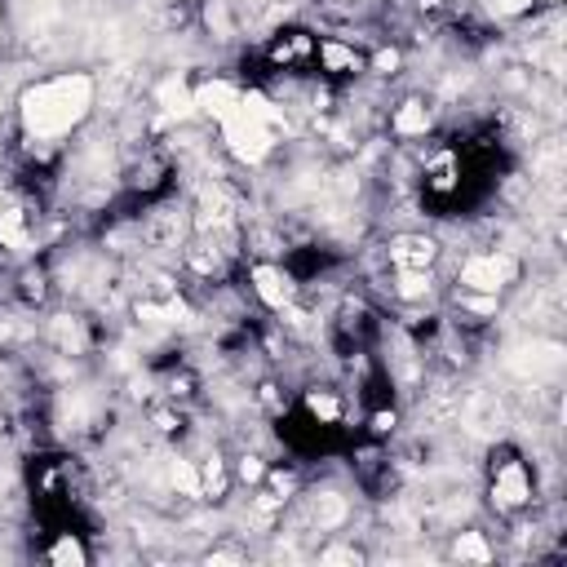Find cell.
I'll return each instance as SVG.
<instances>
[{"label":"cell","mask_w":567,"mask_h":567,"mask_svg":"<svg viewBox=\"0 0 567 567\" xmlns=\"http://www.w3.org/2000/svg\"><path fill=\"white\" fill-rule=\"evenodd\" d=\"M399 297H408V302H417V297H426L430 293V271H399Z\"/></svg>","instance_id":"obj_13"},{"label":"cell","mask_w":567,"mask_h":567,"mask_svg":"<svg viewBox=\"0 0 567 567\" xmlns=\"http://www.w3.org/2000/svg\"><path fill=\"white\" fill-rule=\"evenodd\" d=\"M196 112H204V115H213L218 124L227 120V115H235L239 112V89L235 85H204L200 94H196Z\"/></svg>","instance_id":"obj_5"},{"label":"cell","mask_w":567,"mask_h":567,"mask_svg":"<svg viewBox=\"0 0 567 567\" xmlns=\"http://www.w3.org/2000/svg\"><path fill=\"white\" fill-rule=\"evenodd\" d=\"M200 483H204V492H218V488H222V461H218V456H209V461H204Z\"/></svg>","instance_id":"obj_18"},{"label":"cell","mask_w":567,"mask_h":567,"mask_svg":"<svg viewBox=\"0 0 567 567\" xmlns=\"http://www.w3.org/2000/svg\"><path fill=\"white\" fill-rule=\"evenodd\" d=\"M222 133H227L230 155H235V160H244V164L266 160V151H271V142H275L271 124H266V120H257V115H248L244 107L222 120Z\"/></svg>","instance_id":"obj_2"},{"label":"cell","mask_w":567,"mask_h":567,"mask_svg":"<svg viewBox=\"0 0 567 567\" xmlns=\"http://www.w3.org/2000/svg\"><path fill=\"white\" fill-rule=\"evenodd\" d=\"M58 567H80L85 563V550H80V541H71V537H63L58 546H54V554H49Z\"/></svg>","instance_id":"obj_14"},{"label":"cell","mask_w":567,"mask_h":567,"mask_svg":"<svg viewBox=\"0 0 567 567\" xmlns=\"http://www.w3.org/2000/svg\"><path fill=\"white\" fill-rule=\"evenodd\" d=\"M253 284H257V297H262L266 306H275V311H284V306L293 302V284H288V275H279L275 266H257V271H253Z\"/></svg>","instance_id":"obj_7"},{"label":"cell","mask_w":567,"mask_h":567,"mask_svg":"<svg viewBox=\"0 0 567 567\" xmlns=\"http://www.w3.org/2000/svg\"><path fill=\"white\" fill-rule=\"evenodd\" d=\"M311 413H315L320 421H338V417H341V404H338V399H333V395H324V390H315V395H311Z\"/></svg>","instance_id":"obj_15"},{"label":"cell","mask_w":567,"mask_h":567,"mask_svg":"<svg viewBox=\"0 0 567 567\" xmlns=\"http://www.w3.org/2000/svg\"><path fill=\"white\" fill-rule=\"evenodd\" d=\"M492 496H496V505H505V510H514V505H523V501L532 496V483H528V470H523L519 461H510V465H501V470H496V483H492Z\"/></svg>","instance_id":"obj_4"},{"label":"cell","mask_w":567,"mask_h":567,"mask_svg":"<svg viewBox=\"0 0 567 567\" xmlns=\"http://www.w3.org/2000/svg\"><path fill=\"white\" fill-rule=\"evenodd\" d=\"M89 107H94V80L71 71V76L45 80V85L22 94V124L36 138H58L71 124H80L89 115Z\"/></svg>","instance_id":"obj_1"},{"label":"cell","mask_w":567,"mask_h":567,"mask_svg":"<svg viewBox=\"0 0 567 567\" xmlns=\"http://www.w3.org/2000/svg\"><path fill=\"white\" fill-rule=\"evenodd\" d=\"M320 58H324V67H333V71L354 67V54H350L346 45H324V49H320Z\"/></svg>","instance_id":"obj_17"},{"label":"cell","mask_w":567,"mask_h":567,"mask_svg":"<svg viewBox=\"0 0 567 567\" xmlns=\"http://www.w3.org/2000/svg\"><path fill=\"white\" fill-rule=\"evenodd\" d=\"M453 554L456 559H470V563H488V559H492V550H488V541H483L479 532H461Z\"/></svg>","instance_id":"obj_11"},{"label":"cell","mask_w":567,"mask_h":567,"mask_svg":"<svg viewBox=\"0 0 567 567\" xmlns=\"http://www.w3.org/2000/svg\"><path fill=\"white\" fill-rule=\"evenodd\" d=\"M528 4H532V0H496V9H501V13H523Z\"/></svg>","instance_id":"obj_21"},{"label":"cell","mask_w":567,"mask_h":567,"mask_svg":"<svg viewBox=\"0 0 567 567\" xmlns=\"http://www.w3.org/2000/svg\"><path fill=\"white\" fill-rule=\"evenodd\" d=\"M395 63H399L395 49H390V54H377V71H395Z\"/></svg>","instance_id":"obj_22"},{"label":"cell","mask_w":567,"mask_h":567,"mask_svg":"<svg viewBox=\"0 0 567 567\" xmlns=\"http://www.w3.org/2000/svg\"><path fill=\"white\" fill-rule=\"evenodd\" d=\"M262 474H266V470H262L257 456H244V461H239V479H244V483H257Z\"/></svg>","instance_id":"obj_19"},{"label":"cell","mask_w":567,"mask_h":567,"mask_svg":"<svg viewBox=\"0 0 567 567\" xmlns=\"http://www.w3.org/2000/svg\"><path fill=\"white\" fill-rule=\"evenodd\" d=\"M0 244L13 248V253H27V248H31V235H27V227H22L18 213H0Z\"/></svg>","instance_id":"obj_10"},{"label":"cell","mask_w":567,"mask_h":567,"mask_svg":"<svg viewBox=\"0 0 567 567\" xmlns=\"http://www.w3.org/2000/svg\"><path fill=\"white\" fill-rule=\"evenodd\" d=\"M169 479H173V488H178L182 496H204V483H200V474H196L191 461L173 456V461H169Z\"/></svg>","instance_id":"obj_9"},{"label":"cell","mask_w":567,"mask_h":567,"mask_svg":"<svg viewBox=\"0 0 567 567\" xmlns=\"http://www.w3.org/2000/svg\"><path fill=\"white\" fill-rule=\"evenodd\" d=\"M395 129L399 133H426L430 129V112L421 103H408V107H399V115H395Z\"/></svg>","instance_id":"obj_12"},{"label":"cell","mask_w":567,"mask_h":567,"mask_svg":"<svg viewBox=\"0 0 567 567\" xmlns=\"http://www.w3.org/2000/svg\"><path fill=\"white\" fill-rule=\"evenodd\" d=\"M510 275H514V257H505V253L470 257V262L461 266V284H465L470 293H488V297H496V293L510 284Z\"/></svg>","instance_id":"obj_3"},{"label":"cell","mask_w":567,"mask_h":567,"mask_svg":"<svg viewBox=\"0 0 567 567\" xmlns=\"http://www.w3.org/2000/svg\"><path fill=\"white\" fill-rule=\"evenodd\" d=\"M390 257H395V266H399V271H426V266H430V257H435V244H430V239H421V235H404V239H395V244H390Z\"/></svg>","instance_id":"obj_6"},{"label":"cell","mask_w":567,"mask_h":567,"mask_svg":"<svg viewBox=\"0 0 567 567\" xmlns=\"http://www.w3.org/2000/svg\"><path fill=\"white\" fill-rule=\"evenodd\" d=\"M324 563H359V554H354V550H324Z\"/></svg>","instance_id":"obj_20"},{"label":"cell","mask_w":567,"mask_h":567,"mask_svg":"<svg viewBox=\"0 0 567 567\" xmlns=\"http://www.w3.org/2000/svg\"><path fill=\"white\" fill-rule=\"evenodd\" d=\"M155 103L164 107V115H173V120H187V115H196V94H191L182 80H164V85L155 89Z\"/></svg>","instance_id":"obj_8"},{"label":"cell","mask_w":567,"mask_h":567,"mask_svg":"<svg viewBox=\"0 0 567 567\" xmlns=\"http://www.w3.org/2000/svg\"><path fill=\"white\" fill-rule=\"evenodd\" d=\"M341 514H346V501H341V496H333V492L320 496V505H315V519H320V523H338Z\"/></svg>","instance_id":"obj_16"}]
</instances>
